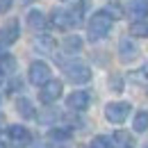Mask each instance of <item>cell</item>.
I'll list each match as a JSON object with an SVG mask.
<instances>
[{"mask_svg":"<svg viewBox=\"0 0 148 148\" xmlns=\"http://www.w3.org/2000/svg\"><path fill=\"white\" fill-rule=\"evenodd\" d=\"M112 23H114V18H112L105 9H103V12H96L91 18H89V25H87L89 39H91V41L105 39L107 34H110V30H112Z\"/></svg>","mask_w":148,"mask_h":148,"instance_id":"6da1fadb","label":"cell"},{"mask_svg":"<svg viewBox=\"0 0 148 148\" xmlns=\"http://www.w3.org/2000/svg\"><path fill=\"white\" fill-rule=\"evenodd\" d=\"M89 103H91V98H89V93L87 91H73L69 98H66V105L75 112H84L89 107Z\"/></svg>","mask_w":148,"mask_h":148,"instance_id":"ba28073f","label":"cell"},{"mask_svg":"<svg viewBox=\"0 0 148 148\" xmlns=\"http://www.w3.org/2000/svg\"><path fill=\"white\" fill-rule=\"evenodd\" d=\"M12 7V0H0V12H7Z\"/></svg>","mask_w":148,"mask_h":148,"instance_id":"cb8c5ba5","label":"cell"},{"mask_svg":"<svg viewBox=\"0 0 148 148\" xmlns=\"http://www.w3.org/2000/svg\"><path fill=\"white\" fill-rule=\"evenodd\" d=\"M64 75H66L71 82H75V84H84V82L91 80L89 66L82 64V62H69V64H64Z\"/></svg>","mask_w":148,"mask_h":148,"instance_id":"7a4b0ae2","label":"cell"},{"mask_svg":"<svg viewBox=\"0 0 148 148\" xmlns=\"http://www.w3.org/2000/svg\"><path fill=\"white\" fill-rule=\"evenodd\" d=\"M130 32L134 34V37H148V23H132V27H130Z\"/></svg>","mask_w":148,"mask_h":148,"instance_id":"ac0fdd59","label":"cell"},{"mask_svg":"<svg viewBox=\"0 0 148 148\" xmlns=\"http://www.w3.org/2000/svg\"><path fill=\"white\" fill-rule=\"evenodd\" d=\"M21 30H18V21L12 18L7 25H2L0 27V46H12L16 39H18Z\"/></svg>","mask_w":148,"mask_h":148,"instance_id":"52a82bcc","label":"cell"},{"mask_svg":"<svg viewBox=\"0 0 148 148\" xmlns=\"http://www.w3.org/2000/svg\"><path fill=\"white\" fill-rule=\"evenodd\" d=\"M50 80V66L48 64H43V62H34L32 66H30V82L32 84H46Z\"/></svg>","mask_w":148,"mask_h":148,"instance_id":"5b68a950","label":"cell"},{"mask_svg":"<svg viewBox=\"0 0 148 148\" xmlns=\"http://www.w3.org/2000/svg\"><path fill=\"white\" fill-rule=\"evenodd\" d=\"M34 48H37L39 53H53V48H55V39L48 37V34L37 37V39H34Z\"/></svg>","mask_w":148,"mask_h":148,"instance_id":"5bb4252c","label":"cell"},{"mask_svg":"<svg viewBox=\"0 0 148 148\" xmlns=\"http://www.w3.org/2000/svg\"><path fill=\"white\" fill-rule=\"evenodd\" d=\"M130 114V103H110L105 107V119L110 123H123Z\"/></svg>","mask_w":148,"mask_h":148,"instance_id":"3957f363","label":"cell"},{"mask_svg":"<svg viewBox=\"0 0 148 148\" xmlns=\"http://www.w3.org/2000/svg\"><path fill=\"white\" fill-rule=\"evenodd\" d=\"M50 23L55 25L57 30H69V27L75 25V18L71 14V9H55L50 14Z\"/></svg>","mask_w":148,"mask_h":148,"instance_id":"8992f818","label":"cell"},{"mask_svg":"<svg viewBox=\"0 0 148 148\" xmlns=\"http://www.w3.org/2000/svg\"><path fill=\"white\" fill-rule=\"evenodd\" d=\"M146 148H148V146H146Z\"/></svg>","mask_w":148,"mask_h":148,"instance_id":"484cf974","label":"cell"},{"mask_svg":"<svg viewBox=\"0 0 148 148\" xmlns=\"http://www.w3.org/2000/svg\"><path fill=\"white\" fill-rule=\"evenodd\" d=\"M119 55H121L123 62H132L134 57L139 55V48H137V43L132 39H121L119 41Z\"/></svg>","mask_w":148,"mask_h":148,"instance_id":"30bf717a","label":"cell"},{"mask_svg":"<svg viewBox=\"0 0 148 148\" xmlns=\"http://www.w3.org/2000/svg\"><path fill=\"white\" fill-rule=\"evenodd\" d=\"M123 148H128V146H123Z\"/></svg>","mask_w":148,"mask_h":148,"instance_id":"d4e9b609","label":"cell"},{"mask_svg":"<svg viewBox=\"0 0 148 148\" xmlns=\"http://www.w3.org/2000/svg\"><path fill=\"white\" fill-rule=\"evenodd\" d=\"M132 128H134V132H146L148 130V112H137Z\"/></svg>","mask_w":148,"mask_h":148,"instance_id":"2e32d148","label":"cell"},{"mask_svg":"<svg viewBox=\"0 0 148 148\" xmlns=\"http://www.w3.org/2000/svg\"><path fill=\"white\" fill-rule=\"evenodd\" d=\"M62 82L59 80H48L46 84H43V89H41V93H39V98H41V103L43 105H50V103H55L57 98L62 96Z\"/></svg>","mask_w":148,"mask_h":148,"instance_id":"277c9868","label":"cell"},{"mask_svg":"<svg viewBox=\"0 0 148 148\" xmlns=\"http://www.w3.org/2000/svg\"><path fill=\"white\" fill-rule=\"evenodd\" d=\"M105 12L110 14L112 18H121V16H123V12L119 9V5H114V2H112V5H107V7H105Z\"/></svg>","mask_w":148,"mask_h":148,"instance_id":"603a6c76","label":"cell"},{"mask_svg":"<svg viewBox=\"0 0 148 148\" xmlns=\"http://www.w3.org/2000/svg\"><path fill=\"white\" fill-rule=\"evenodd\" d=\"M48 137H50V139H55V141H66V139L71 137V132H69V130L55 128V130H50V132H48Z\"/></svg>","mask_w":148,"mask_h":148,"instance_id":"d6986e66","label":"cell"},{"mask_svg":"<svg viewBox=\"0 0 148 148\" xmlns=\"http://www.w3.org/2000/svg\"><path fill=\"white\" fill-rule=\"evenodd\" d=\"M114 141H116V144H121V146H128V144H130V134L119 130V132L114 134Z\"/></svg>","mask_w":148,"mask_h":148,"instance_id":"7402d4cb","label":"cell"},{"mask_svg":"<svg viewBox=\"0 0 148 148\" xmlns=\"http://www.w3.org/2000/svg\"><path fill=\"white\" fill-rule=\"evenodd\" d=\"M16 110H18V114L25 116V119H32V116H34V107H32V103H30L27 98H18V100H16Z\"/></svg>","mask_w":148,"mask_h":148,"instance_id":"9a60e30c","label":"cell"},{"mask_svg":"<svg viewBox=\"0 0 148 148\" xmlns=\"http://www.w3.org/2000/svg\"><path fill=\"white\" fill-rule=\"evenodd\" d=\"M89 148H112V141L107 139V137H93L91 144H89Z\"/></svg>","mask_w":148,"mask_h":148,"instance_id":"ffe728a7","label":"cell"},{"mask_svg":"<svg viewBox=\"0 0 148 148\" xmlns=\"http://www.w3.org/2000/svg\"><path fill=\"white\" fill-rule=\"evenodd\" d=\"M7 134H9L12 144H16V146H25V144H30V141H32L30 130H25L23 125H12V128L7 130Z\"/></svg>","mask_w":148,"mask_h":148,"instance_id":"9c48e42d","label":"cell"},{"mask_svg":"<svg viewBox=\"0 0 148 148\" xmlns=\"http://www.w3.org/2000/svg\"><path fill=\"white\" fill-rule=\"evenodd\" d=\"M27 25H30L32 30H43V27H46V16H43L39 9H32V12L27 14Z\"/></svg>","mask_w":148,"mask_h":148,"instance_id":"4fadbf2b","label":"cell"},{"mask_svg":"<svg viewBox=\"0 0 148 148\" xmlns=\"http://www.w3.org/2000/svg\"><path fill=\"white\" fill-rule=\"evenodd\" d=\"M128 9H130V16L134 21L146 18L148 16V0H132L128 5Z\"/></svg>","mask_w":148,"mask_h":148,"instance_id":"8fae6325","label":"cell"},{"mask_svg":"<svg viewBox=\"0 0 148 148\" xmlns=\"http://www.w3.org/2000/svg\"><path fill=\"white\" fill-rule=\"evenodd\" d=\"M132 80H137V82H148V64H144L139 71H134V73H132Z\"/></svg>","mask_w":148,"mask_h":148,"instance_id":"44dd1931","label":"cell"},{"mask_svg":"<svg viewBox=\"0 0 148 148\" xmlns=\"http://www.w3.org/2000/svg\"><path fill=\"white\" fill-rule=\"evenodd\" d=\"M62 48H64V53H69V55H75V53H80V50H82V39L77 37V34H71V37L64 39Z\"/></svg>","mask_w":148,"mask_h":148,"instance_id":"7c38bea8","label":"cell"},{"mask_svg":"<svg viewBox=\"0 0 148 148\" xmlns=\"http://www.w3.org/2000/svg\"><path fill=\"white\" fill-rule=\"evenodd\" d=\"M16 71V59L12 55H2L0 57V73H14Z\"/></svg>","mask_w":148,"mask_h":148,"instance_id":"e0dca14e","label":"cell"}]
</instances>
